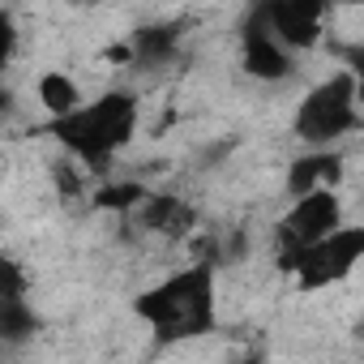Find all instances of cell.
Listing matches in <instances>:
<instances>
[{"label":"cell","instance_id":"277c9868","mask_svg":"<svg viewBox=\"0 0 364 364\" xmlns=\"http://www.w3.org/2000/svg\"><path fill=\"white\" fill-rule=\"evenodd\" d=\"M360 262H364V228H351V223H338L321 240L279 249V274H287L296 283V291H304V296L343 283Z\"/></svg>","mask_w":364,"mask_h":364},{"label":"cell","instance_id":"52a82bcc","mask_svg":"<svg viewBox=\"0 0 364 364\" xmlns=\"http://www.w3.org/2000/svg\"><path fill=\"white\" fill-rule=\"evenodd\" d=\"M240 65L257 82H287L296 69V52H287L262 18V0L245 14V26H240Z\"/></svg>","mask_w":364,"mask_h":364},{"label":"cell","instance_id":"6da1fadb","mask_svg":"<svg viewBox=\"0 0 364 364\" xmlns=\"http://www.w3.org/2000/svg\"><path fill=\"white\" fill-rule=\"evenodd\" d=\"M133 317L163 343H193L219 326V270L210 257L180 266L154 287L133 296Z\"/></svg>","mask_w":364,"mask_h":364},{"label":"cell","instance_id":"e0dca14e","mask_svg":"<svg viewBox=\"0 0 364 364\" xmlns=\"http://www.w3.org/2000/svg\"><path fill=\"white\" fill-rule=\"evenodd\" d=\"M14 107H18V99H14V90H9L5 82H0V120H5V116H14Z\"/></svg>","mask_w":364,"mask_h":364},{"label":"cell","instance_id":"9a60e30c","mask_svg":"<svg viewBox=\"0 0 364 364\" xmlns=\"http://www.w3.org/2000/svg\"><path fill=\"white\" fill-rule=\"evenodd\" d=\"M18 56V22L9 9H0V73H5Z\"/></svg>","mask_w":364,"mask_h":364},{"label":"cell","instance_id":"7a4b0ae2","mask_svg":"<svg viewBox=\"0 0 364 364\" xmlns=\"http://www.w3.org/2000/svg\"><path fill=\"white\" fill-rule=\"evenodd\" d=\"M137 129H141V103L133 90H103L90 103L82 99L73 112L52 116L43 124V133L65 154H73L82 167H95V171H103L120 150H129Z\"/></svg>","mask_w":364,"mask_h":364},{"label":"cell","instance_id":"8fae6325","mask_svg":"<svg viewBox=\"0 0 364 364\" xmlns=\"http://www.w3.org/2000/svg\"><path fill=\"white\" fill-rule=\"evenodd\" d=\"M35 99H39V107H43L48 120H52V116H65V112H73V107L82 103V86H77L73 73L48 69V73L35 82Z\"/></svg>","mask_w":364,"mask_h":364},{"label":"cell","instance_id":"5b68a950","mask_svg":"<svg viewBox=\"0 0 364 364\" xmlns=\"http://www.w3.org/2000/svg\"><path fill=\"white\" fill-rule=\"evenodd\" d=\"M338 223H343V198H338V189H309V193L291 198V206L274 223V245L279 249H296V245L321 240Z\"/></svg>","mask_w":364,"mask_h":364},{"label":"cell","instance_id":"30bf717a","mask_svg":"<svg viewBox=\"0 0 364 364\" xmlns=\"http://www.w3.org/2000/svg\"><path fill=\"white\" fill-rule=\"evenodd\" d=\"M124 43H129V52H133V65H163V60H171L176 48H180V26H176V22H146V26H137Z\"/></svg>","mask_w":364,"mask_h":364},{"label":"cell","instance_id":"ba28073f","mask_svg":"<svg viewBox=\"0 0 364 364\" xmlns=\"http://www.w3.org/2000/svg\"><path fill=\"white\" fill-rule=\"evenodd\" d=\"M338 180H343V154L334 146H313L309 154L291 159L287 180H283V193L300 198L309 189H338Z\"/></svg>","mask_w":364,"mask_h":364},{"label":"cell","instance_id":"4fadbf2b","mask_svg":"<svg viewBox=\"0 0 364 364\" xmlns=\"http://www.w3.org/2000/svg\"><path fill=\"white\" fill-rule=\"evenodd\" d=\"M150 189L137 185V180H112V185H99L90 193V206L95 210H112V215H133V206L146 198Z\"/></svg>","mask_w":364,"mask_h":364},{"label":"cell","instance_id":"ac0fdd59","mask_svg":"<svg viewBox=\"0 0 364 364\" xmlns=\"http://www.w3.org/2000/svg\"><path fill=\"white\" fill-rule=\"evenodd\" d=\"M69 5H77V9H95V5H103V0H69Z\"/></svg>","mask_w":364,"mask_h":364},{"label":"cell","instance_id":"8992f818","mask_svg":"<svg viewBox=\"0 0 364 364\" xmlns=\"http://www.w3.org/2000/svg\"><path fill=\"white\" fill-rule=\"evenodd\" d=\"M334 0H262V18L287 52H313L326 35Z\"/></svg>","mask_w":364,"mask_h":364},{"label":"cell","instance_id":"7c38bea8","mask_svg":"<svg viewBox=\"0 0 364 364\" xmlns=\"http://www.w3.org/2000/svg\"><path fill=\"white\" fill-rule=\"evenodd\" d=\"M43 330V317L31 309L26 296H0V347L26 343Z\"/></svg>","mask_w":364,"mask_h":364},{"label":"cell","instance_id":"9c48e42d","mask_svg":"<svg viewBox=\"0 0 364 364\" xmlns=\"http://www.w3.org/2000/svg\"><path fill=\"white\" fill-rule=\"evenodd\" d=\"M133 210H137V223L146 232H163V236H180V232H189L198 223V215L176 193H146Z\"/></svg>","mask_w":364,"mask_h":364},{"label":"cell","instance_id":"5bb4252c","mask_svg":"<svg viewBox=\"0 0 364 364\" xmlns=\"http://www.w3.org/2000/svg\"><path fill=\"white\" fill-rule=\"evenodd\" d=\"M26 291H31V279H26L22 262L0 253V296H26Z\"/></svg>","mask_w":364,"mask_h":364},{"label":"cell","instance_id":"2e32d148","mask_svg":"<svg viewBox=\"0 0 364 364\" xmlns=\"http://www.w3.org/2000/svg\"><path fill=\"white\" fill-rule=\"evenodd\" d=\"M103 56H107V65H133V52H129V43H112Z\"/></svg>","mask_w":364,"mask_h":364},{"label":"cell","instance_id":"3957f363","mask_svg":"<svg viewBox=\"0 0 364 364\" xmlns=\"http://www.w3.org/2000/svg\"><path fill=\"white\" fill-rule=\"evenodd\" d=\"M355 129H360V73L355 69H338L326 82L309 86L291 116V133L304 146H338Z\"/></svg>","mask_w":364,"mask_h":364}]
</instances>
